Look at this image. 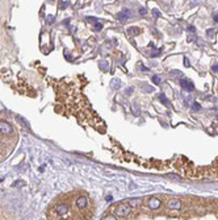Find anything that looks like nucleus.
Wrapping results in <instances>:
<instances>
[{
    "mask_svg": "<svg viewBox=\"0 0 218 220\" xmlns=\"http://www.w3.org/2000/svg\"><path fill=\"white\" fill-rule=\"evenodd\" d=\"M130 211H132V207L129 204L122 203V204H118L116 207L114 214H116V216H118V218H126L130 215Z\"/></svg>",
    "mask_w": 218,
    "mask_h": 220,
    "instance_id": "obj_1",
    "label": "nucleus"
},
{
    "mask_svg": "<svg viewBox=\"0 0 218 220\" xmlns=\"http://www.w3.org/2000/svg\"><path fill=\"white\" fill-rule=\"evenodd\" d=\"M12 131H13V129H12V127H11L9 123L4 121V120H2V121H0V133H3V135H11Z\"/></svg>",
    "mask_w": 218,
    "mask_h": 220,
    "instance_id": "obj_2",
    "label": "nucleus"
},
{
    "mask_svg": "<svg viewBox=\"0 0 218 220\" xmlns=\"http://www.w3.org/2000/svg\"><path fill=\"white\" fill-rule=\"evenodd\" d=\"M132 16H133V13L130 9H124L122 12H120V13L117 15V19H118L121 23H125L128 19H130Z\"/></svg>",
    "mask_w": 218,
    "mask_h": 220,
    "instance_id": "obj_3",
    "label": "nucleus"
},
{
    "mask_svg": "<svg viewBox=\"0 0 218 220\" xmlns=\"http://www.w3.org/2000/svg\"><path fill=\"white\" fill-rule=\"evenodd\" d=\"M69 204H65V203H62V204H58L55 207V214L58 215V216H63V215H66L67 212H69Z\"/></svg>",
    "mask_w": 218,
    "mask_h": 220,
    "instance_id": "obj_4",
    "label": "nucleus"
},
{
    "mask_svg": "<svg viewBox=\"0 0 218 220\" xmlns=\"http://www.w3.org/2000/svg\"><path fill=\"white\" fill-rule=\"evenodd\" d=\"M180 86H181L185 91H188V92H191V91L195 90L193 82L189 81V79H181V81H180Z\"/></svg>",
    "mask_w": 218,
    "mask_h": 220,
    "instance_id": "obj_5",
    "label": "nucleus"
},
{
    "mask_svg": "<svg viewBox=\"0 0 218 220\" xmlns=\"http://www.w3.org/2000/svg\"><path fill=\"white\" fill-rule=\"evenodd\" d=\"M88 203H90V200H88V198L87 197H79L76 199V207L78 208H80V210H84L88 207Z\"/></svg>",
    "mask_w": 218,
    "mask_h": 220,
    "instance_id": "obj_6",
    "label": "nucleus"
},
{
    "mask_svg": "<svg viewBox=\"0 0 218 220\" xmlns=\"http://www.w3.org/2000/svg\"><path fill=\"white\" fill-rule=\"evenodd\" d=\"M160 206H162V202L159 200L158 198H151V199L149 200V207H150L151 210H158Z\"/></svg>",
    "mask_w": 218,
    "mask_h": 220,
    "instance_id": "obj_7",
    "label": "nucleus"
},
{
    "mask_svg": "<svg viewBox=\"0 0 218 220\" xmlns=\"http://www.w3.org/2000/svg\"><path fill=\"white\" fill-rule=\"evenodd\" d=\"M168 208L171 210H180L181 208V202L179 199H171L168 202Z\"/></svg>",
    "mask_w": 218,
    "mask_h": 220,
    "instance_id": "obj_8",
    "label": "nucleus"
},
{
    "mask_svg": "<svg viewBox=\"0 0 218 220\" xmlns=\"http://www.w3.org/2000/svg\"><path fill=\"white\" fill-rule=\"evenodd\" d=\"M128 204L132 207V208H137L142 204V199L141 198H134V199H129L128 200Z\"/></svg>",
    "mask_w": 218,
    "mask_h": 220,
    "instance_id": "obj_9",
    "label": "nucleus"
},
{
    "mask_svg": "<svg viewBox=\"0 0 218 220\" xmlns=\"http://www.w3.org/2000/svg\"><path fill=\"white\" fill-rule=\"evenodd\" d=\"M139 28H137V27H130V28H128V34L130 36V37H134V36H137V34H139Z\"/></svg>",
    "mask_w": 218,
    "mask_h": 220,
    "instance_id": "obj_10",
    "label": "nucleus"
},
{
    "mask_svg": "<svg viewBox=\"0 0 218 220\" xmlns=\"http://www.w3.org/2000/svg\"><path fill=\"white\" fill-rule=\"evenodd\" d=\"M159 99H160V102H162V103H163V104H164L166 107H170L168 99L166 98V95H164V94H160V95H159Z\"/></svg>",
    "mask_w": 218,
    "mask_h": 220,
    "instance_id": "obj_11",
    "label": "nucleus"
},
{
    "mask_svg": "<svg viewBox=\"0 0 218 220\" xmlns=\"http://www.w3.org/2000/svg\"><path fill=\"white\" fill-rule=\"evenodd\" d=\"M16 119H17V120H19V121H20V123H21V124H23V125H25V127H29V123H28V121H26V120H25V119L23 117V116H20V115H17V116H16Z\"/></svg>",
    "mask_w": 218,
    "mask_h": 220,
    "instance_id": "obj_12",
    "label": "nucleus"
},
{
    "mask_svg": "<svg viewBox=\"0 0 218 220\" xmlns=\"http://www.w3.org/2000/svg\"><path fill=\"white\" fill-rule=\"evenodd\" d=\"M23 186H25L24 181H15L13 182V187H23Z\"/></svg>",
    "mask_w": 218,
    "mask_h": 220,
    "instance_id": "obj_13",
    "label": "nucleus"
},
{
    "mask_svg": "<svg viewBox=\"0 0 218 220\" xmlns=\"http://www.w3.org/2000/svg\"><path fill=\"white\" fill-rule=\"evenodd\" d=\"M153 82H154V85H160V77H159V75H154L153 77Z\"/></svg>",
    "mask_w": 218,
    "mask_h": 220,
    "instance_id": "obj_14",
    "label": "nucleus"
},
{
    "mask_svg": "<svg viewBox=\"0 0 218 220\" xmlns=\"http://www.w3.org/2000/svg\"><path fill=\"white\" fill-rule=\"evenodd\" d=\"M93 29H95V31H101V29H103V24H101V23H97V21H96V23H95V27H93Z\"/></svg>",
    "mask_w": 218,
    "mask_h": 220,
    "instance_id": "obj_15",
    "label": "nucleus"
},
{
    "mask_svg": "<svg viewBox=\"0 0 218 220\" xmlns=\"http://www.w3.org/2000/svg\"><path fill=\"white\" fill-rule=\"evenodd\" d=\"M214 33H216L214 29H209V31L206 32V34H208V37H213L214 36Z\"/></svg>",
    "mask_w": 218,
    "mask_h": 220,
    "instance_id": "obj_16",
    "label": "nucleus"
},
{
    "mask_svg": "<svg viewBox=\"0 0 218 220\" xmlns=\"http://www.w3.org/2000/svg\"><path fill=\"white\" fill-rule=\"evenodd\" d=\"M46 23H47V24H53V23H54V17H53V16H47V19H46Z\"/></svg>",
    "mask_w": 218,
    "mask_h": 220,
    "instance_id": "obj_17",
    "label": "nucleus"
},
{
    "mask_svg": "<svg viewBox=\"0 0 218 220\" xmlns=\"http://www.w3.org/2000/svg\"><path fill=\"white\" fill-rule=\"evenodd\" d=\"M193 110H195V111H200V110H201V106L199 104V103H193Z\"/></svg>",
    "mask_w": 218,
    "mask_h": 220,
    "instance_id": "obj_18",
    "label": "nucleus"
},
{
    "mask_svg": "<svg viewBox=\"0 0 218 220\" xmlns=\"http://www.w3.org/2000/svg\"><path fill=\"white\" fill-rule=\"evenodd\" d=\"M170 75L171 77H179V75H181V74H180V71H171Z\"/></svg>",
    "mask_w": 218,
    "mask_h": 220,
    "instance_id": "obj_19",
    "label": "nucleus"
},
{
    "mask_svg": "<svg viewBox=\"0 0 218 220\" xmlns=\"http://www.w3.org/2000/svg\"><path fill=\"white\" fill-rule=\"evenodd\" d=\"M139 13H141L142 16H145L146 13H147V9H146V8H141V9H139Z\"/></svg>",
    "mask_w": 218,
    "mask_h": 220,
    "instance_id": "obj_20",
    "label": "nucleus"
},
{
    "mask_svg": "<svg viewBox=\"0 0 218 220\" xmlns=\"http://www.w3.org/2000/svg\"><path fill=\"white\" fill-rule=\"evenodd\" d=\"M133 94V87H129V88H126V95H132Z\"/></svg>",
    "mask_w": 218,
    "mask_h": 220,
    "instance_id": "obj_21",
    "label": "nucleus"
},
{
    "mask_svg": "<svg viewBox=\"0 0 218 220\" xmlns=\"http://www.w3.org/2000/svg\"><path fill=\"white\" fill-rule=\"evenodd\" d=\"M170 178L171 179H175V181H180V177H178V175H170Z\"/></svg>",
    "mask_w": 218,
    "mask_h": 220,
    "instance_id": "obj_22",
    "label": "nucleus"
},
{
    "mask_svg": "<svg viewBox=\"0 0 218 220\" xmlns=\"http://www.w3.org/2000/svg\"><path fill=\"white\" fill-rule=\"evenodd\" d=\"M188 31H189V32H193V33H195V32H196V28H195V27H192V25H189V27H188Z\"/></svg>",
    "mask_w": 218,
    "mask_h": 220,
    "instance_id": "obj_23",
    "label": "nucleus"
},
{
    "mask_svg": "<svg viewBox=\"0 0 218 220\" xmlns=\"http://www.w3.org/2000/svg\"><path fill=\"white\" fill-rule=\"evenodd\" d=\"M212 70H213V71H214V73H218V65H213Z\"/></svg>",
    "mask_w": 218,
    "mask_h": 220,
    "instance_id": "obj_24",
    "label": "nucleus"
},
{
    "mask_svg": "<svg viewBox=\"0 0 218 220\" xmlns=\"http://www.w3.org/2000/svg\"><path fill=\"white\" fill-rule=\"evenodd\" d=\"M153 13H154L155 16H156V17H159V16H160V13H159V12H158L156 9H154V11H153Z\"/></svg>",
    "mask_w": 218,
    "mask_h": 220,
    "instance_id": "obj_25",
    "label": "nucleus"
},
{
    "mask_svg": "<svg viewBox=\"0 0 218 220\" xmlns=\"http://www.w3.org/2000/svg\"><path fill=\"white\" fill-rule=\"evenodd\" d=\"M213 19H214L216 23H218V15H214V16H213Z\"/></svg>",
    "mask_w": 218,
    "mask_h": 220,
    "instance_id": "obj_26",
    "label": "nucleus"
},
{
    "mask_svg": "<svg viewBox=\"0 0 218 220\" xmlns=\"http://www.w3.org/2000/svg\"><path fill=\"white\" fill-rule=\"evenodd\" d=\"M184 63H185V66H189V61H188V58H185V61H184Z\"/></svg>",
    "mask_w": 218,
    "mask_h": 220,
    "instance_id": "obj_27",
    "label": "nucleus"
},
{
    "mask_svg": "<svg viewBox=\"0 0 218 220\" xmlns=\"http://www.w3.org/2000/svg\"><path fill=\"white\" fill-rule=\"evenodd\" d=\"M112 199H113V198L111 197V195H108V197H107V200H108V202H112Z\"/></svg>",
    "mask_w": 218,
    "mask_h": 220,
    "instance_id": "obj_28",
    "label": "nucleus"
},
{
    "mask_svg": "<svg viewBox=\"0 0 218 220\" xmlns=\"http://www.w3.org/2000/svg\"><path fill=\"white\" fill-rule=\"evenodd\" d=\"M217 117H218V115H217Z\"/></svg>",
    "mask_w": 218,
    "mask_h": 220,
    "instance_id": "obj_29",
    "label": "nucleus"
}]
</instances>
